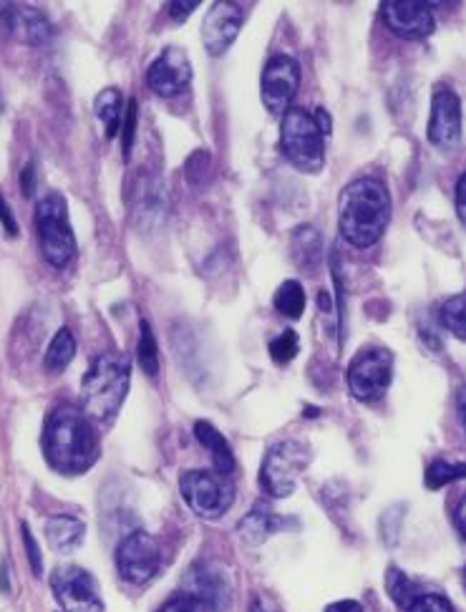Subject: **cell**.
<instances>
[{
	"instance_id": "6da1fadb",
	"label": "cell",
	"mask_w": 466,
	"mask_h": 612,
	"mask_svg": "<svg viewBox=\"0 0 466 612\" xmlns=\"http://www.w3.org/2000/svg\"><path fill=\"white\" fill-rule=\"evenodd\" d=\"M43 451L58 474H84L99 459V436L84 411L63 406L48 416Z\"/></svg>"
},
{
	"instance_id": "e0dca14e",
	"label": "cell",
	"mask_w": 466,
	"mask_h": 612,
	"mask_svg": "<svg viewBox=\"0 0 466 612\" xmlns=\"http://www.w3.org/2000/svg\"><path fill=\"white\" fill-rule=\"evenodd\" d=\"M0 16L6 18L8 28L16 36H21L26 43L41 46L51 36V26H48L46 16L31 6H16V3H0Z\"/></svg>"
},
{
	"instance_id": "7a4b0ae2",
	"label": "cell",
	"mask_w": 466,
	"mask_h": 612,
	"mask_svg": "<svg viewBox=\"0 0 466 612\" xmlns=\"http://www.w3.org/2000/svg\"><path fill=\"white\" fill-rule=\"evenodd\" d=\"M391 220V194L386 184L361 177L341 194V235L353 247H371L381 240Z\"/></svg>"
},
{
	"instance_id": "9c48e42d",
	"label": "cell",
	"mask_w": 466,
	"mask_h": 612,
	"mask_svg": "<svg viewBox=\"0 0 466 612\" xmlns=\"http://www.w3.org/2000/svg\"><path fill=\"white\" fill-rule=\"evenodd\" d=\"M162 567V550L149 532H131L116 547V570L131 585H147Z\"/></svg>"
},
{
	"instance_id": "4316f807",
	"label": "cell",
	"mask_w": 466,
	"mask_h": 612,
	"mask_svg": "<svg viewBox=\"0 0 466 612\" xmlns=\"http://www.w3.org/2000/svg\"><path fill=\"white\" fill-rule=\"evenodd\" d=\"M466 479V464H451V461H434V464L426 469V487L429 489H441L451 482H459Z\"/></svg>"
},
{
	"instance_id": "5bb4252c",
	"label": "cell",
	"mask_w": 466,
	"mask_h": 612,
	"mask_svg": "<svg viewBox=\"0 0 466 612\" xmlns=\"http://www.w3.org/2000/svg\"><path fill=\"white\" fill-rule=\"evenodd\" d=\"M461 139V101L446 86H439L431 99L429 142L439 149H454Z\"/></svg>"
},
{
	"instance_id": "8d00e7d4",
	"label": "cell",
	"mask_w": 466,
	"mask_h": 612,
	"mask_svg": "<svg viewBox=\"0 0 466 612\" xmlns=\"http://www.w3.org/2000/svg\"><path fill=\"white\" fill-rule=\"evenodd\" d=\"M21 187H23V194H26V197H31V194L36 192V167H33V164L23 167Z\"/></svg>"
},
{
	"instance_id": "ac0fdd59",
	"label": "cell",
	"mask_w": 466,
	"mask_h": 612,
	"mask_svg": "<svg viewBox=\"0 0 466 612\" xmlns=\"http://www.w3.org/2000/svg\"><path fill=\"white\" fill-rule=\"evenodd\" d=\"M46 537L53 550L61 555L79 550L86 537V524L71 514H53L46 519Z\"/></svg>"
},
{
	"instance_id": "2e32d148",
	"label": "cell",
	"mask_w": 466,
	"mask_h": 612,
	"mask_svg": "<svg viewBox=\"0 0 466 612\" xmlns=\"http://www.w3.org/2000/svg\"><path fill=\"white\" fill-rule=\"evenodd\" d=\"M189 585V595L197 597L202 605H205V610H225L227 602H230V585H227L225 577L220 575V572L210 570V567H202V565H194L189 567L187 572V580H184Z\"/></svg>"
},
{
	"instance_id": "8992f818",
	"label": "cell",
	"mask_w": 466,
	"mask_h": 612,
	"mask_svg": "<svg viewBox=\"0 0 466 612\" xmlns=\"http://www.w3.org/2000/svg\"><path fill=\"white\" fill-rule=\"evenodd\" d=\"M310 461L308 446L300 441H280L265 454L260 469V487L275 499H285L295 492L298 476Z\"/></svg>"
},
{
	"instance_id": "f546056e",
	"label": "cell",
	"mask_w": 466,
	"mask_h": 612,
	"mask_svg": "<svg viewBox=\"0 0 466 612\" xmlns=\"http://www.w3.org/2000/svg\"><path fill=\"white\" fill-rule=\"evenodd\" d=\"M409 612H454V607H451V602L444 595L426 592V595H419L411 602Z\"/></svg>"
},
{
	"instance_id": "d6986e66",
	"label": "cell",
	"mask_w": 466,
	"mask_h": 612,
	"mask_svg": "<svg viewBox=\"0 0 466 612\" xmlns=\"http://www.w3.org/2000/svg\"><path fill=\"white\" fill-rule=\"evenodd\" d=\"M194 434H197L199 444L210 449L212 464H215L217 474L227 476L235 471V456H232L230 444H227L225 436H222L210 421H197V424H194Z\"/></svg>"
},
{
	"instance_id": "7c38bea8",
	"label": "cell",
	"mask_w": 466,
	"mask_h": 612,
	"mask_svg": "<svg viewBox=\"0 0 466 612\" xmlns=\"http://www.w3.org/2000/svg\"><path fill=\"white\" fill-rule=\"evenodd\" d=\"M189 81H192V63L187 53L177 46L164 48L147 71V86L162 99H172L187 91Z\"/></svg>"
},
{
	"instance_id": "ab89813d",
	"label": "cell",
	"mask_w": 466,
	"mask_h": 612,
	"mask_svg": "<svg viewBox=\"0 0 466 612\" xmlns=\"http://www.w3.org/2000/svg\"><path fill=\"white\" fill-rule=\"evenodd\" d=\"M456 414H459V424L466 434V383L456 391Z\"/></svg>"
},
{
	"instance_id": "484cf974",
	"label": "cell",
	"mask_w": 466,
	"mask_h": 612,
	"mask_svg": "<svg viewBox=\"0 0 466 612\" xmlns=\"http://www.w3.org/2000/svg\"><path fill=\"white\" fill-rule=\"evenodd\" d=\"M441 323L449 333H454L456 338L466 340V293L454 295L444 303L441 308Z\"/></svg>"
},
{
	"instance_id": "44dd1931",
	"label": "cell",
	"mask_w": 466,
	"mask_h": 612,
	"mask_svg": "<svg viewBox=\"0 0 466 612\" xmlns=\"http://www.w3.org/2000/svg\"><path fill=\"white\" fill-rule=\"evenodd\" d=\"M124 101H121V94L116 89H104L94 101V114L99 116L101 124H104L106 136H116L121 131V124H124Z\"/></svg>"
},
{
	"instance_id": "83f0119b",
	"label": "cell",
	"mask_w": 466,
	"mask_h": 612,
	"mask_svg": "<svg viewBox=\"0 0 466 612\" xmlns=\"http://www.w3.org/2000/svg\"><path fill=\"white\" fill-rule=\"evenodd\" d=\"M139 366L144 373L154 376L159 371V351H157V338H154L152 328L147 320H142V338H139Z\"/></svg>"
},
{
	"instance_id": "ffe728a7",
	"label": "cell",
	"mask_w": 466,
	"mask_h": 612,
	"mask_svg": "<svg viewBox=\"0 0 466 612\" xmlns=\"http://www.w3.org/2000/svg\"><path fill=\"white\" fill-rule=\"evenodd\" d=\"M283 524V519L275 517L273 512H268V507H255L240 524H237V534L242 537L245 544H260L270 537L273 532H278V527Z\"/></svg>"
},
{
	"instance_id": "9a60e30c",
	"label": "cell",
	"mask_w": 466,
	"mask_h": 612,
	"mask_svg": "<svg viewBox=\"0 0 466 612\" xmlns=\"http://www.w3.org/2000/svg\"><path fill=\"white\" fill-rule=\"evenodd\" d=\"M242 21H245V13L240 6L225 3V0L212 3L210 11L205 13V21H202V43H205L207 53L222 56L235 43Z\"/></svg>"
},
{
	"instance_id": "7402d4cb",
	"label": "cell",
	"mask_w": 466,
	"mask_h": 612,
	"mask_svg": "<svg viewBox=\"0 0 466 612\" xmlns=\"http://www.w3.org/2000/svg\"><path fill=\"white\" fill-rule=\"evenodd\" d=\"M74 356H76V338H74V333H71L69 328H61L56 335H53L51 346H48L43 363H46V371L61 373L63 368H66L71 361H74Z\"/></svg>"
},
{
	"instance_id": "4dcf8cb0",
	"label": "cell",
	"mask_w": 466,
	"mask_h": 612,
	"mask_svg": "<svg viewBox=\"0 0 466 612\" xmlns=\"http://www.w3.org/2000/svg\"><path fill=\"white\" fill-rule=\"evenodd\" d=\"M157 612H207V610L197 597H192L189 592H179V595L169 597Z\"/></svg>"
},
{
	"instance_id": "f35d334b",
	"label": "cell",
	"mask_w": 466,
	"mask_h": 612,
	"mask_svg": "<svg viewBox=\"0 0 466 612\" xmlns=\"http://www.w3.org/2000/svg\"><path fill=\"white\" fill-rule=\"evenodd\" d=\"M325 612H363V605L356 600H338L325 607Z\"/></svg>"
},
{
	"instance_id": "f1b7e54d",
	"label": "cell",
	"mask_w": 466,
	"mask_h": 612,
	"mask_svg": "<svg viewBox=\"0 0 466 612\" xmlns=\"http://www.w3.org/2000/svg\"><path fill=\"white\" fill-rule=\"evenodd\" d=\"M298 348H300L298 333H295V330H285V333H280L278 338L270 343V358H273L275 363H280V366H285V363H290L295 356H298Z\"/></svg>"
},
{
	"instance_id": "ba28073f",
	"label": "cell",
	"mask_w": 466,
	"mask_h": 612,
	"mask_svg": "<svg viewBox=\"0 0 466 612\" xmlns=\"http://www.w3.org/2000/svg\"><path fill=\"white\" fill-rule=\"evenodd\" d=\"M393 378V356L391 351L378 346H368L358 351L348 366V388L353 396L363 403L378 401L388 391Z\"/></svg>"
},
{
	"instance_id": "cb8c5ba5",
	"label": "cell",
	"mask_w": 466,
	"mask_h": 612,
	"mask_svg": "<svg viewBox=\"0 0 466 612\" xmlns=\"http://www.w3.org/2000/svg\"><path fill=\"white\" fill-rule=\"evenodd\" d=\"M320 250H323V242L320 235L315 232V227H300L293 235V257L300 267H310L318 262Z\"/></svg>"
},
{
	"instance_id": "8fae6325",
	"label": "cell",
	"mask_w": 466,
	"mask_h": 612,
	"mask_svg": "<svg viewBox=\"0 0 466 612\" xmlns=\"http://www.w3.org/2000/svg\"><path fill=\"white\" fill-rule=\"evenodd\" d=\"M300 86V66L290 56H273L262 71L260 94L262 104L273 114H288L290 101Z\"/></svg>"
},
{
	"instance_id": "d590c367",
	"label": "cell",
	"mask_w": 466,
	"mask_h": 612,
	"mask_svg": "<svg viewBox=\"0 0 466 612\" xmlns=\"http://www.w3.org/2000/svg\"><path fill=\"white\" fill-rule=\"evenodd\" d=\"M456 212H459L461 222H466V174H461L456 182Z\"/></svg>"
},
{
	"instance_id": "d4e9b609",
	"label": "cell",
	"mask_w": 466,
	"mask_h": 612,
	"mask_svg": "<svg viewBox=\"0 0 466 612\" xmlns=\"http://www.w3.org/2000/svg\"><path fill=\"white\" fill-rule=\"evenodd\" d=\"M386 590H388V597H391L393 602H396L398 607H406L409 610L411 602L419 597V592H416L414 582L406 577V572H401L398 567H388L386 572Z\"/></svg>"
},
{
	"instance_id": "74e56055",
	"label": "cell",
	"mask_w": 466,
	"mask_h": 612,
	"mask_svg": "<svg viewBox=\"0 0 466 612\" xmlns=\"http://www.w3.org/2000/svg\"><path fill=\"white\" fill-rule=\"evenodd\" d=\"M454 524H456V532H459L461 542L466 544V497L461 499L459 507H456V512H454Z\"/></svg>"
},
{
	"instance_id": "d6a6232c",
	"label": "cell",
	"mask_w": 466,
	"mask_h": 612,
	"mask_svg": "<svg viewBox=\"0 0 466 612\" xmlns=\"http://www.w3.org/2000/svg\"><path fill=\"white\" fill-rule=\"evenodd\" d=\"M23 544H26V552H28V562H31V570L33 575L41 577L43 575V557L41 550H38V542L36 537L31 534V529H28V524H23Z\"/></svg>"
},
{
	"instance_id": "603a6c76",
	"label": "cell",
	"mask_w": 466,
	"mask_h": 612,
	"mask_svg": "<svg viewBox=\"0 0 466 612\" xmlns=\"http://www.w3.org/2000/svg\"><path fill=\"white\" fill-rule=\"evenodd\" d=\"M273 303H275V310H278L280 315H285V318H290V320H298L305 310L303 285L295 283V280H288V283H283L278 288Z\"/></svg>"
},
{
	"instance_id": "3957f363",
	"label": "cell",
	"mask_w": 466,
	"mask_h": 612,
	"mask_svg": "<svg viewBox=\"0 0 466 612\" xmlns=\"http://www.w3.org/2000/svg\"><path fill=\"white\" fill-rule=\"evenodd\" d=\"M131 368L119 353H104L91 363L81 381V401L89 419L106 421L116 414L129 391Z\"/></svg>"
},
{
	"instance_id": "277c9868",
	"label": "cell",
	"mask_w": 466,
	"mask_h": 612,
	"mask_svg": "<svg viewBox=\"0 0 466 612\" xmlns=\"http://www.w3.org/2000/svg\"><path fill=\"white\" fill-rule=\"evenodd\" d=\"M280 149L300 172H320L325 162V134L320 131L313 111L298 106L288 109L280 126Z\"/></svg>"
},
{
	"instance_id": "30bf717a",
	"label": "cell",
	"mask_w": 466,
	"mask_h": 612,
	"mask_svg": "<svg viewBox=\"0 0 466 612\" xmlns=\"http://www.w3.org/2000/svg\"><path fill=\"white\" fill-rule=\"evenodd\" d=\"M51 590L66 612H104V600L94 577L81 567H58L51 575Z\"/></svg>"
},
{
	"instance_id": "52a82bcc",
	"label": "cell",
	"mask_w": 466,
	"mask_h": 612,
	"mask_svg": "<svg viewBox=\"0 0 466 612\" xmlns=\"http://www.w3.org/2000/svg\"><path fill=\"white\" fill-rule=\"evenodd\" d=\"M179 492L187 507L202 519H220L235 502V492L225 476L205 469L187 471L179 482Z\"/></svg>"
},
{
	"instance_id": "1f68e13d",
	"label": "cell",
	"mask_w": 466,
	"mask_h": 612,
	"mask_svg": "<svg viewBox=\"0 0 466 612\" xmlns=\"http://www.w3.org/2000/svg\"><path fill=\"white\" fill-rule=\"evenodd\" d=\"M134 131H137V101L131 99L129 104H126V111H124V124H121V134H124V139H121V147H124V159H129V154H131V144H134Z\"/></svg>"
},
{
	"instance_id": "60d3db41",
	"label": "cell",
	"mask_w": 466,
	"mask_h": 612,
	"mask_svg": "<svg viewBox=\"0 0 466 612\" xmlns=\"http://www.w3.org/2000/svg\"><path fill=\"white\" fill-rule=\"evenodd\" d=\"M313 116H315V121H318L320 131H323V134H325V136H328V134H330V131H333V121H330L328 111H325V109H320V106H318V109H315V111H313Z\"/></svg>"
},
{
	"instance_id": "e575fe53",
	"label": "cell",
	"mask_w": 466,
	"mask_h": 612,
	"mask_svg": "<svg viewBox=\"0 0 466 612\" xmlns=\"http://www.w3.org/2000/svg\"><path fill=\"white\" fill-rule=\"evenodd\" d=\"M0 222H3V227H6V232L11 237L18 235V222L16 217H13L11 207H8V202L3 197H0Z\"/></svg>"
},
{
	"instance_id": "7bdbcfd3",
	"label": "cell",
	"mask_w": 466,
	"mask_h": 612,
	"mask_svg": "<svg viewBox=\"0 0 466 612\" xmlns=\"http://www.w3.org/2000/svg\"><path fill=\"white\" fill-rule=\"evenodd\" d=\"M464 587H466V570H464Z\"/></svg>"
},
{
	"instance_id": "5b68a950",
	"label": "cell",
	"mask_w": 466,
	"mask_h": 612,
	"mask_svg": "<svg viewBox=\"0 0 466 612\" xmlns=\"http://www.w3.org/2000/svg\"><path fill=\"white\" fill-rule=\"evenodd\" d=\"M36 230L48 265L66 267L76 255V237L69 222V204L63 194L51 192L36 207Z\"/></svg>"
},
{
	"instance_id": "836d02e7",
	"label": "cell",
	"mask_w": 466,
	"mask_h": 612,
	"mask_svg": "<svg viewBox=\"0 0 466 612\" xmlns=\"http://www.w3.org/2000/svg\"><path fill=\"white\" fill-rule=\"evenodd\" d=\"M199 3L197 0H184V3H169V16L174 18V21H184L187 16H192L194 8H197Z\"/></svg>"
},
{
	"instance_id": "4fadbf2b",
	"label": "cell",
	"mask_w": 466,
	"mask_h": 612,
	"mask_svg": "<svg viewBox=\"0 0 466 612\" xmlns=\"http://www.w3.org/2000/svg\"><path fill=\"white\" fill-rule=\"evenodd\" d=\"M381 16L396 36L409 38V41H421L431 36L436 28L434 11L429 3H421V0H388L381 6Z\"/></svg>"
},
{
	"instance_id": "b9f144b4",
	"label": "cell",
	"mask_w": 466,
	"mask_h": 612,
	"mask_svg": "<svg viewBox=\"0 0 466 612\" xmlns=\"http://www.w3.org/2000/svg\"><path fill=\"white\" fill-rule=\"evenodd\" d=\"M0 590H3V595L11 592V565H8V560H3V565H0Z\"/></svg>"
}]
</instances>
